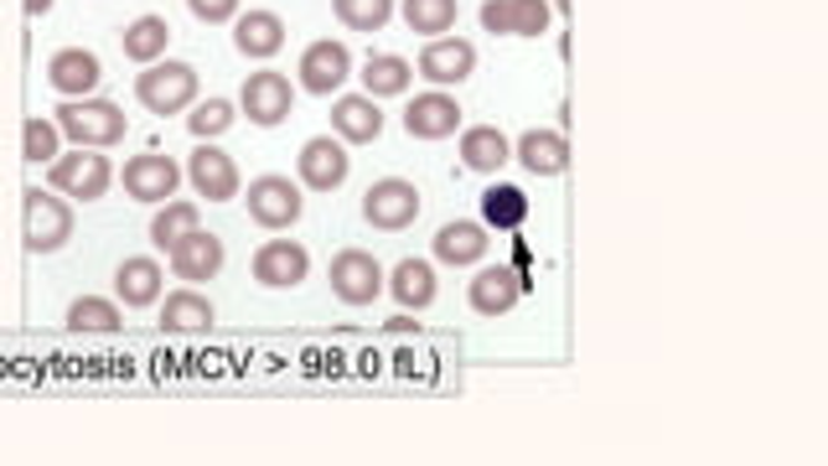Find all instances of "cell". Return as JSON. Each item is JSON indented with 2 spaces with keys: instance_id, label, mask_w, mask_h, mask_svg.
<instances>
[{
  "instance_id": "cell-1",
  "label": "cell",
  "mask_w": 828,
  "mask_h": 466,
  "mask_svg": "<svg viewBox=\"0 0 828 466\" xmlns=\"http://www.w3.org/2000/svg\"><path fill=\"white\" fill-rule=\"evenodd\" d=\"M52 120H58V130L73 146H89V151H109V146H120L124 130H130V120H124L120 105H109V99H62L58 109H52Z\"/></svg>"
},
{
  "instance_id": "cell-2",
  "label": "cell",
  "mask_w": 828,
  "mask_h": 466,
  "mask_svg": "<svg viewBox=\"0 0 828 466\" xmlns=\"http://www.w3.org/2000/svg\"><path fill=\"white\" fill-rule=\"evenodd\" d=\"M136 99L151 109L156 120H171V115H187L197 105V68L177 58L146 62L136 78Z\"/></svg>"
},
{
  "instance_id": "cell-3",
  "label": "cell",
  "mask_w": 828,
  "mask_h": 466,
  "mask_svg": "<svg viewBox=\"0 0 828 466\" xmlns=\"http://www.w3.org/2000/svg\"><path fill=\"white\" fill-rule=\"evenodd\" d=\"M73 228H78V218L68 208V197L27 187V197H21V244H27L31 255H58L62 244L73 239Z\"/></svg>"
},
{
  "instance_id": "cell-4",
  "label": "cell",
  "mask_w": 828,
  "mask_h": 466,
  "mask_svg": "<svg viewBox=\"0 0 828 466\" xmlns=\"http://www.w3.org/2000/svg\"><path fill=\"white\" fill-rule=\"evenodd\" d=\"M47 181H52V192H62L68 202H99V197L114 187V161H109L104 151L73 146V151H62L58 161L47 166Z\"/></svg>"
},
{
  "instance_id": "cell-5",
  "label": "cell",
  "mask_w": 828,
  "mask_h": 466,
  "mask_svg": "<svg viewBox=\"0 0 828 466\" xmlns=\"http://www.w3.org/2000/svg\"><path fill=\"white\" fill-rule=\"evenodd\" d=\"M243 202H249V218H255L259 228H270V234H280V228H296V218L306 212L301 181L280 177V171L249 181V197H243Z\"/></svg>"
},
{
  "instance_id": "cell-6",
  "label": "cell",
  "mask_w": 828,
  "mask_h": 466,
  "mask_svg": "<svg viewBox=\"0 0 828 466\" xmlns=\"http://www.w3.org/2000/svg\"><path fill=\"white\" fill-rule=\"evenodd\" d=\"M331 296L342 306H373L383 296V265H378L368 249H342V255H331Z\"/></svg>"
},
{
  "instance_id": "cell-7",
  "label": "cell",
  "mask_w": 828,
  "mask_h": 466,
  "mask_svg": "<svg viewBox=\"0 0 828 466\" xmlns=\"http://www.w3.org/2000/svg\"><path fill=\"white\" fill-rule=\"evenodd\" d=\"M362 218L378 228V234H399L420 218V187L405 177H383L362 192Z\"/></svg>"
},
{
  "instance_id": "cell-8",
  "label": "cell",
  "mask_w": 828,
  "mask_h": 466,
  "mask_svg": "<svg viewBox=\"0 0 828 466\" xmlns=\"http://www.w3.org/2000/svg\"><path fill=\"white\" fill-rule=\"evenodd\" d=\"M239 109L249 115V125L275 130V125L290 120V109H296V89H290L286 73L265 68V73H249V83L239 89Z\"/></svg>"
},
{
  "instance_id": "cell-9",
  "label": "cell",
  "mask_w": 828,
  "mask_h": 466,
  "mask_svg": "<svg viewBox=\"0 0 828 466\" xmlns=\"http://www.w3.org/2000/svg\"><path fill=\"white\" fill-rule=\"evenodd\" d=\"M347 78H352V52H347L342 42H331V37H321V42H311L301 52V68H296V83H301L306 93H317V99H331V93L342 89Z\"/></svg>"
},
{
  "instance_id": "cell-10",
  "label": "cell",
  "mask_w": 828,
  "mask_h": 466,
  "mask_svg": "<svg viewBox=\"0 0 828 466\" xmlns=\"http://www.w3.org/2000/svg\"><path fill=\"white\" fill-rule=\"evenodd\" d=\"M166 255H171V275H177V280H187V286H208L212 275L223 270V239H218V234H208L202 224H197L192 234H181V239L171 244Z\"/></svg>"
},
{
  "instance_id": "cell-11",
  "label": "cell",
  "mask_w": 828,
  "mask_h": 466,
  "mask_svg": "<svg viewBox=\"0 0 828 466\" xmlns=\"http://www.w3.org/2000/svg\"><path fill=\"white\" fill-rule=\"evenodd\" d=\"M187 181H192L197 197H208V202H233V197H239V161L228 151H218L212 140H197L192 161H187Z\"/></svg>"
},
{
  "instance_id": "cell-12",
  "label": "cell",
  "mask_w": 828,
  "mask_h": 466,
  "mask_svg": "<svg viewBox=\"0 0 828 466\" xmlns=\"http://www.w3.org/2000/svg\"><path fill=\"white\" fill-rule=\"evenodd\" d=\"M347 171H352V161H347V146L337 136L306 140L301 156H296V177H301V187H311V192H337L347 181Z\"/></svg>"
},
{
  "instance_id": "cell-13",
  "label": "cell",
  "mask_w": 828,
  "mask_h": 466,
  "mask_svg": "<svg viewBox=\"0 0 828 466\" xmlns=\"http://www.w3.org/2000/svg\"><path fill=\"white\" fill-rule=\"evenodd\" d=\"M249 270H255V280L265 290H290L311 275V255H306V244H296V239H270L255 249V265H249Z\"/></svg>"
},
{
  "instance_id": "cell-14",
  "label": "cell",
  "mask_w": 828,
  "mask_h": 466,
  "mask_svg": "<svg viewBox=\"0 0 828 466\" xmlns=\"http://www.w3.org/2000/svg\"><path fill=\"white\" fill-rule=\"evenodd\" d=\"M415 68H420L425 83H440V89H446V83H467V78L477 73V47L446 31V37H430V42L420 47V62H415Z\"/></svg>"
},
{
  "instance_id": "cell-15",
  "label": "cell",
  "mask_w": 828,
  "mask_h": 466,
  "mask_svg": "<svg viewBox=\"0 0 828 466\" xmlns=\"http://www.w3.org/2000/svg\"><path fill=\"white\" fill-rule=\"evenodd\" d=\"M181 177H187V171H181L171 156H156V151L130 156V161H124V171H120L124 192L136 197V202H166V197L181 187Z\"/></svg>"
},
{
  "instance_id": "cell-16",
  "label": "cell",
  "mask_w": 828,
  "mask_h": 466,
  "mask_svg": "<svg viewBox=\"0 0 828 466\" xmlns=\"http://www.w3.org/2000/svg\"><path fill=\"white\" fill-rule=\"evenodd\" d=\"M47 83L62 93V99H89L99 83H104V62L93 58L89 47H58L47 58Z\"/></svg>"
},
{
  "instance_id": "cell-17",
  "label": "cell",
  "mask_w": 828,
  "mask_h": 466,
  "mask_svg": "<svg viewBox=\"0 0 828 466\" xmlns=\"http://www.w3.org/2000/svg\"><path fill=\"white\" fill-rule=\"evenodd\" d=\"M456 125H461V105H456L446 89L415 93L405 105V130L409 140H451Z\"/></svg>"
},
{
  "instance_id": "cell-18",
  "label": "cell",
  "mask_w": 828,
  "mask_h": 466,
  "mask_svg": "<svg viewBox=\"0 0 828 466\" xmlns=\"http://www.w3.org/2000/svg\"><path fill=\"white\" fill-rule=\"evenodd\" d=\"M331 136L342 140V146H373L383 136V109L368 93H342L331 105Z\"/></svg>"
},
{
  "instance_id": "cell-19",
  "label": "cell",
  "mask_w": 828,
  "mask_h": 466,
  "mask_svg": "<svg viewBox=\"0 0 828 466\" xmlns=\"http://www.w3.org/2000/svg\"><path fill=\"white\" fill-rule=\"evenodd\" d=\"M467 301L477 316H508L512 306L523 301V275L512 270V265H487V270L471 280Z\"/></svg>"
},
{
  "instance_id": "cell-20",
  "label": "cell",
  "mask_w": 828,
  "mask_h": 466,
  "mask_svg": "<svg viewBox=\"0 0 828 466\" xmlns=\"http://www.w3.org/2000/svg\"><path fill=\"white\" fill-rule=\"evenodd\" d=\"M383 290H389L405 311L420 316L425 306L436 301V265H430V259H399V265L383 275Z\"/></svg>"
},
{
  "instance_id": "cell-21",
  "label": "cell",
  "mask_w": 828,
  "mask_h": 466,
  "mask_svg": "<svg viewBox=\"0 0 828 466\" xmlns=\"http://www.w3.org/2000/svg\"><path fill=\"white\" fill-rule=\"evenodd\" d=\"M440 265H451V270H467V265H482L487 255V224H467V218H456V224L436 228V239H430Z\"/></svg>"
},
{
  "instance_id": "cell-22",
  "label": "cell",
  "mask_w": 828,
  "mask_h": 466,
  "mask_svg": "<svg viewBox=\"0 0 828 466\" xmlns=\"http://www.w3.org/2000/svg\"><path fill=\"white\" fill-rule=\"evenodd\" d=\"M512 156H518V166H523L528 177H559L570 166V146H565L559 130H523Z\"/></svg>"
},
{
  "instance_id": "cell-23",
  "label": "cell",
  "mask_w": 828,
  "mask_h": 466,
  "mask_svg": "<svg viewBox=\"0 0 828 466\" xmlns=\"http://www.w3.org/2000/svg\"><path fill=\"white\" fill-rule=\"evenodd\" d=\"M233 47L243 58H275L286 47V21L275 11H243L233 16Z\"/></svg>"
},
{
  "instance_id": "cell-24",
  "label": "cell",
  "mask_w": 828,
  "mask_h": 466,
  "mask_svg": "<svg viewBox=\"0 0 828 466\" xmlns=\"http://www.w3.org/2000/svg\"><path fill=\"white\" fill-rule=\"evenodd\" d=\"M508 161H512V146L497 125H471V130H461V166H467V171L492 177V171H502Z\"/></svg>"
},
{
  "instance_id": "cell-25",
  "label": "cell",
  "mask_w": 828,
  "mask_h": 466,
  "mask_svg": "<svg viewBox=\"0 0 828 466\" xmlns=\"http://www.w3.org/2000/svg\"><path fill=\"white\" fill-rule=\"evenodd\" d=\"M114 296H120L130 311H140V306H151L156 296H161V265H156L151 255H130L120 259V270H114Z\"/></svg>"
},
{
  "instance_id": "cell-26",
  "label": "cell",
  "mask_w": 828,
  "mask_h": 466,
  "mask_svg": "<svg viewBox=\"0 0 828 466\" xmlns=\"http://www.w3.org/2000/svg\"><path fill=\"white\" fill-rule=\"evenodd\" d=\"M166 42H171V27H166V16H136L130 27L120 31V47L130 62H161L166 58Z\"/></svg>"
},
{
  "instance_id": "cell-27",
  "label": "cell",
  "mask_w": 828,
  "mask_h": 466,
  "mask_svg": "<svg viewBox=\"0 0 828 466\" xmlns=\"http://www.w3.org/2000/svg\"><path fill=\"white\" fill-rule=\"evenodd\" d=\"M415 83V68L405 58H393V52H373V58L362 62V89L368 99H393V93H405Z\"/></svg>"
},
{
  "instance_id": "cell-28",
  "label": "cell",
  "mask_w": 828,
  "mask_h": 466,
  "mask_svg": "<svg viewBox=\"0 0 828 466\" xmlns=\"http://www.w3.org/2000/svg\"><path fill=\"white\" fill-rule=\"evenodd\" d=\"M399 16L415 37H446L461 16V0H399Z\"/></svg>"
},
{
  "instance_id": "cell-29",
  "label": "cell",
  "mask_w": 828,
  "mask_h": 466,
  "mask_svg": "<svg viewBox=\"0 0 828 466\" xmlns=\"http://www.w3.org/2000/svg\"><path fill=\"white\" fill-rule=\"evenodd\" d=\"M161 331H212V301L197 290H171L161 306Z\"/></svg>"
},
{
  "instance_id": "cell-30",
  "label": "cell",
  "mask_w": 828,
  "mask_h": 466,
  "mask_svg": "<svg viewBox=\"0 0 828 466\" xmlns=\"http://www.w3.org/2000/svg\"><path fill=\"white\" fill-rule=\"evenodd\" d=\"M482 224L487 228H523L528 224V197L523 187H508V181H497L482 192Z\"/></svg>"
},
{
  "instance_id": "cell-31",
  "label": "cell",
  "mask_w": 828,
  "mask_h": 466,
  "mask_svg": "<svg viewBox=\"0 0 828 466\" xmlns=\"http://www.w3.org/2000/svg\"><path fill=\"white\" fill-rule=\"evenodd\" d=\"M68 331L109 337V331H120V306L104 301V296H78V301L68 306Z\"/></svg>"
},
{
  "instance_id": "cell-32",
  "label": "cell",
  "mask_w": 828,
  "mask_h": 466,
  "mask_svg": "<svg viewBox=\"0 0 828 466\" xmlns=\"http://www.w3.org/2000/svg\"><path fill=\"white\" fill-rule=\"evenodd\" d=\"M393 11H399V0H331V16L347 31H383Z\"/></svg>"
},
{
  "instance_id": "cell-33",
  "label": "cell",
  "mask_w": 828,
  "mask_h": 466,
  "mask_svg": "<svg viewBox=\"0 0 828 466\" xmlns=\"http://www.w3.org/2000/svg\"><path fill=\"white\" fill-rule=\"evenodd\" d=\"M21 156H27V166H52L62 156V130L58 120H42V115H31L27 125H21Z\"/></svg>"
},
{
  "instance_id": "cell-34",
  "label": "cell",
  "mask_w": 828,
  "mask_h": 466,
  "mask_svg": "<svg viewBox=\"0 0 828 466\" xmlns=\"http://www.w3.org/2000/svg\"><path fill=\"white\" fill-rule=\"evenodd\" d=\"M197 228V202H166L161 212L151 218V244L156 249H171L181 234H192Z\"/></svg>"
},
{
  "instance_id": "cell-35",
  "label": "cell",
  "mask_w": 828,
  "mask_h": 466,
  "mask_svg": "<svg viewBox=\"0 0 828 466\" xmlns=\"http://www.w3.org/2000/svg\"><path fill=\"white\" fill-rule=\"evenodd\" d=\"M233 125V105L228 99H197L192 109H187V130H192V140H218Z\"/></svg>"
},
{
  "instance_id": "cell-36",
  "label": "cell",
  "mask_w": 828,
  "mask_h": 466,
  "mask_svg": "<svg viewBox=\"0 0 828 466\" xmlns=\"http://www.w3.org/2000/svg\"><path fill=\"white\" fill-rule=\"evenodd\" d=\"M549 31V0H512V37H543Z\"/></svg>"
},
{
  "instance_id": "cell-37",
  "label": "cell",
  "mask_w": 828,
  "mask_h": 466,
  "mask_svg": "<svg viewBox=\"0 0 828 466\" xmlns=\"http://www.w3.org/2000/svg\"><path fill=\"white\" fill-rule=\"evenodd\" d=\"M187 11H192L197 21H208V27H223V21L239 16V0H187Z\"/></svg>"
},
{
  "instance_id": "cell-38",
  "label": "cell",
  "mask_w": 828,
  "mask_h": 466,
  "mask_svg": "<svg viewBox=\"0 0 828 466\" xmlns=\"http://www.w3.org/2000/svg\"><path fill=\"white\" fill-rule=\"evenodd\" d=\"M482 27L492 31V37H512V0H482Z\"/></svg>"
},
{
  "instance_id": "cell-39",
  "label": "cell",
  "mask_w": 828,
  "mask_h": 466,
  "mask_svg": "<svg viewBox=\"0 0 828 466\" xmlns=\"http://www.w3.org/2000/svg\"><path fill=\"white\" fill-rule=\"evenodd\" d=\"M383 331H393V337H409V331H420V321H415V311H409V316H393Z\"/></svg>"
},
{
  "instance_id": "cell-40",
  "label": "cell",
  "mask_w": 828,
  "mask_h": 466,
  "mask_svg": "<svg viewBox=\"0 0 828 466\" xmlns=\"http://www.w3.org/2000/svg\"><path fill=\"white\" fill-rule=\"evenodd\" d=\"M52 11V0H27V16H47Z\"/></svg>"
},
{
  "instance_id": "cell-41",
  "label": "cell",
  "mask_w": 828,
  "mask_h": 466,
  "mask_svg": "<svg viewBox=\"0 0 828 466\" xmlns=\"http://www.w3.org/2000/svg\"><path fill=\"white\" fill-rule=\"evenodd\" d=\"M549 6H555V11H570V0H549Z\"/></svg>"
}]
</instances>
